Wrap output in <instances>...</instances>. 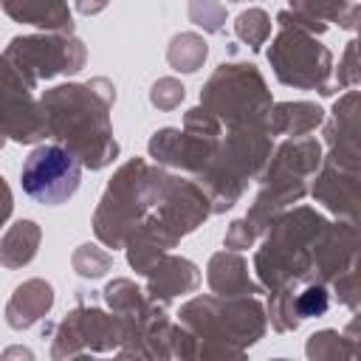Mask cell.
<instances>
[{"label": "cell", "mask_w": 361, "mask_h": 361, "mask_svg": "<svg viewBox=\"0 0 361 361\" xmlns=\"http://www.w3.org/2000/svg\"><path fill=\"white\" fill-rule=\"evenodd\" d=\"M330 161L358 166V90L350 87L333 107V118L324 127Z\"/></svg>", "instance_id": "cell-13"}, {"label": "cell", "mask_w": 361, "mask_h": 361, "mask_svg": "<svg viewBox=\"0 0 361 361\" xmlns=\"http://www.w3.org/2000/svg\"><path fill=\"white\" fill-rule=\"evenodd\" d=\"M3 56L17 65L34 85L59 73H76L85 65V45L71 31H48L31 37H14Z\"/></svg>", "instance_id": "cell-7"}, {"label": "cell", "mask_w": 361, "mask_h": 361, "mask_svg": "<svg viewBox=\"0 0 361 361\" xmlns=\"http://www.w3.org/2000/svg\"><path fill=\"white\" fill-rule=\"evenodd\" d=\"M3 8L17 23H28L45 31H71L68 0H3Z\"/></svg>", "instance_id": "cell-19"}, {"label": "cell", "mask_w": 361, "mask_h": 361, "mask_svg": "<svg viewBox=\"0 0 361 361\" xmlns=\"http://www.w3.org/2000/svg\"><path fill=\"white\" fill-rule=\"evenodd\" d=\"M322 172L313 183V197L347 223H358V166H344L322 158Z\"/></svg>", "instance_id": "cell-12"}, {"label": "cell", "mask_w": 361, "mask_h": 361, "mask_svg": "<svg viewBox=\"0 0 361 361\" xmlns=\"http://www.w3.org/2000/svg\"><path fill=\"white\" fill-rule=\"evenodd\" d=\"M183 96H186V87H183L178 79H172V76L158 79V82L152 85V90H149V102H152L158 110H175V107L183 102Z\"/></svg>", "instance_id": "cell-27"}, {"label": "cell", "mask_w": 361, "mask_h": 361, "mask_svg": "<svg viewBox=\"0 0 361 361\" xmlns=\"http://www.w3.org/2000/svg\"><path fill=\"white\" fill-rule=\"evenodd\" d=\"M234 31H237V37H240L248 48L257 51V48H262L265 39L271 37V17H268L262 8H248V11H243V14L237 17Z\"/></svg>", "instance_id": "cell-23"}, {"label": "cell", "mask_w": 361, "mask_h": 361, "mask_svg": "<svg viewBox=\"0 0 361 361\" xmlns=\"http://www.w3.org/2000/svg\"><path fill=\"white\" fill-rule=\"evenodd\" d=\"M189 20L209 34H220L226 28V6L223 0H189Z\"/></svg>", "instance_id": "cell-26"}, {"label": "cell", "mask_w": 361, "mask_h": 361, "mask_svg": "<svg viewBox=\"0 0 361 361\" xmlns=\"http://www.w3.org/2000/svg\"><path fill=\"white\" fill-rule=\"evenodd\" d=\"M34 82L0 54V133L34 144L48 135L42 104L34 99Z\"/></svg>", "instance_id": "cell-9"}, {"label": "cell", "mask_w": 361, "mask_h": 361, "mask_svg": "<svg viewBox=\"0 0 361 361\" xmlns=\"http://www.w3.org/2000/svg\"><path fill=\"white\" fill-rule=\"evenodd\" d=\"M271 104L262 73L245 62H223L200 93V107L228 127H265Z\"/></svg>", "instance_id": "cell-5"}, {"label": "cell", "mask_w": 361, "mask_h": 361, "mask_svg": "<svg viewBox=\"0 0 361 361\" xmlns=\"http://www.w3.org/2000/svg\"><path fill=\"white\" fill-rule=\"evenodd\" d=\"M209 288L217 296H251L259 288L248 276V262L237 251H220L209 259Z\"/></svg>", "instance_id": "cell-17"}, {"label": "cell", "mask_w": 361, "mask_h": 361, "mask_svg": "<svg viewBox=\"0 0 361 361\" xmlns=\"http://www.w3.org/2000/svg\"><path fill=\"white\" fill-rule=\"evenodd\" d=\"M358 350L347 344V338L336 330H322V333H313L310 341H307V355L310 358H341V355H355Z\"/></svg>", "instance_id": "cell-25"}, {"label": "cell", "mask_w": 361, "mask_h": 361, "mask_svg": "<svg viewBox=\"0 0 361 361\" xmlns=\"http://www.w3.org/2000/svg\"><path fill=\"white\" fill-rule=\"evenodd\" d=\"M319 124H324V110L319 104H313V102H279V104H271L265 130H268V135L296 138V135L313 133Z\"/></svg>", "instance_id": "cell-18"}, {"label": "cell", "mask_w": 361, "mask_h": 361, "mask_svg": "<svg viewBox=\"0 0 361 361\" xmlns=\"http://www.w3.org/2000/svg\"><path fill=\"white\" fill-rule=\"evenodd\" d=\"M23 192L42 206H59L79 189L82 161L62 144L37 147L20 169Z\"/></svg>", "instance_id": "cell-8"}, {"label": "cell", "mask_w": 361, "mask_h": 361, "mask_svg": "<svg viewBox=\"0 0 361 361\" xmlns=\"http://www.w3.org/2000/svg\"><path fill=\"white\" fill-rule=\"evenodd\" d=\"M254 240H257V228L243 217V220H234V223L228 226L223 243H226L228 251H245V248L254 245Z\"/></svg>", "instance_id": "cell-31"}, {"label": "cell", "mask_w": 361, "mask_h": 361, "mask_svg": "<svg viewBox=\"0 0 361 361\" xmlns=\"http://www.w3.org/2000/svg\"><path fill=\"white\" fill-rule=\"evenodd\" d=\"M336 288V299L347 307H358V262H353L347 271H341L336 279H330Z\"/></svg>", "instance_id": "cell-28"}, {"label": "cell", "mask_w": 361, "mask_h": 361, "mask_svg": "<svg viewBox=\"0 0 361 361\" xmlns=\"http://www.w3.org/2000/svg\"><path fill=\"white\" fill-rule=\"evenodd\" d=\"M147 276H149L147 293L152 302H169L180 293H192L200 285L197 265L183 259V257L166 254V251L155 259V265L147 271Z\"/></svg>", "instance_id": "cell-14"}, {"label": "cell", "mask_w": 361, "mask_h": 361, "mask_svg": "<svg viewBox=\"0 0 361 361\" xmlns=\"http://www.w3.org/2000/svg\"><path fill=\"white\" fill-rule=\"evenodd\" d=\"M358 79H361V73H358V42L350 39L347 48H344V56H341V62H338L336 82H338V87L350 90V87L358 85Z\"/></svg>", "instance_id": "cell-29"}, {"label": "cell", "mask_w": 361, "mask_h": 361, "mask_svg": "<svg viewBox=\"0 0 361 361\" xmlns=\"http://www.w3.org/2000/svg\"><path fill=\"white\" fill-rule=\"evenodd\" d=\"M290 11H299L316 23H338L341 28H358V0H290Z\"/></svg>", "instance_id": "cell-21"}, {"label": "cell", "mask_w": 361, "mask_h": 361, "mask_svg": "<svg viewBox=\"0 0 361 361\" xmlns=\"http://www.w3.org/2000/svg\"><path fill=\"white\" fill-rule=\"evenodd\" d=\"M268 62L276 79L288 87L333 93V54L316 39L293 25H282L268 48Z\"/></svg>", "instance_id": "cell-6"}, {"label": "cell", "mask_w": 361, "mask_h": 361, "mask_svg": "<svg viewBox=\"0 0 361 361\" xmlns=\"http://www.w3.org/2000/svg\"><path fill=\"white\" fill-rule=\"evenodd\" d=\"M186 341H200L197 355H240L265 333L262 305L251 296H197L180 307Z\"/></svg>", "instance_id": "cell-2"}, {"label": "cell", "mask_w": 361, "mask_h": 361, "mask_svg": "<svg viewBox=\"0 0 361 361\" xmlns=\"http://www.w3.org/2000/svg\"><path fill=\"white\" fill-rule=\"evenodd\" d=\"M110 265H113V257H110L107 251H102L99 245H90V243L79 245L76 254H73V271H76L79 276H85V279H99V276H104V274L110 271Z\"/></svg>", "instance_id": "cell-24"}, {"label": "cell", "mask_w": 361, "mask_h": 361, "mask_svg": "<svg viewBox=\"0 0 361 361\" xmlns=\"http://www.w3.org/2000/svg\"><path fill=\"white\" fill-rule=\"evenodd\" d=\"M39 226L34 220H17L0 240V265L3 268H23L37 257L39 248Z\"/></svg>", "instance_id": "cell-20"}, {"label": "cell", "mask_w": 361, "mask_h": 361, "mask_svg": "<svg viewBox=\"0 0 361 361\" xmlns=\"http://www.w3.org/2000/svg\"><path fill=\"white\" fill-rule=\"evenodd\" d=\"M183 130L195 133V135H212V138H220V121L203 110V107H192L186 116H183Z\"/></svg>", "instance_id": "cell-30"}, {"label": "cell", "mask_w": 361, "mask_h": 361, "mask_svg": "<svg viewBox=\"0 0 361 361\" xmlns=\"http://www.w3.org/2000/svg\"><path fill=\"white\" fill-rule=\"evenodd\" d=\"M51 305H54V288L45 279H28L8 299L6 322L14 330H25V327L37 324L51 310Z\"/></svg>", "instance_id": "cell-16"}, {"label": "cell", "mask_w": 361, "mask_h": 361, "mask_svg": "<svg viewBox=\"0 0 361 361\" xmlns=\"http://www.w3.org/2000/svg\"><path fill=\"white\" fill-rule=\"evenodd\" d=\"M322 144L310 135H296L282 141L274 149V158H268V166H262L259 175H299L310 178L322 166Z\"/></svg>", "instance_id": "cell-15"}, {"label": "cell", "mask_w": 361, "mask_h": 361, "mask_svg": "<svg viewBox=\"0 0 361 361\" xmlns=\"http://www.w3.org/2000/svg\"><path fill=\"white\" fill-rule=\"evenodd\" d=\"M76 3V8L82 11V14H99L110 0H73Z\"/></svg>", "instance_id": "cell-33"}, {"label": "cell", "mask_w": 361, "mask_h": 361, "mask_svg": "<svg viewBox=\"0 0 361 361\" xmlns=\"http://www.w3.org/2000/svg\"><path fill=\"white\" fill-rule=\"evenodd\" d=\"M116 341H124V330H121V322L116 316H107L99 307H76L59 324L54 355L59 358V355L113 350Z\"/></svg>", "instance_id": "cell-10"}, {"label": "cell", "mask_w": 361, "mask_h": 361, "mask_svg": "<svg viewBox=\"0 0 361 361\" xmlns=\"http://www.w3.org/2000/svg\"><path fill=\"white\" fill-rule=\"evenodd\" d=\"M161 175L164 169L149 166L144 158L127 161L113 175L93 214V231L104 245L124 248V243L152 217Z\"/></svg>", "instance_id": "cell-4"}, {"label": "cell", "mask_w": 361, "mask_h": 361, "mask_svg": "<svg viewBox=\"0 0 361 361\" xmlns=\"http://www.w3.org/2000/svg\"><path fill=\"white\" fill-rule=\"evenodd\" d=\"M231 3H243V0H231Z\"/></svg>", "instance_id": "cell-35"}, {"label": "cell", "mask_w": 361, "mask_h": 361, "mask_svg": "<svg viewBox=\"0 0 361 361\" xmlns=\"http://www.w3.org/2000/svg\"><path fill=\"white\" fill-rule=\"evenodd\" d=\"M324 228L327 220L307 206L282 212L265 228L268 237L254 257L259 282L268 290H276L282 285L316 282L313 259H316V243Z\"/></svg>", "instance_id": "cell-3"}, {"label": "cell", "mask_w": 361, "mask_h": 361, "mask_svg": "<svg viewBox=\"0 0 361 361\" xmlns=\"http://www.w3.org/2000/svg\"><path fill=\"white\" fill-rule=\"evenodd\" d=\"M113 102L116 90L107 79H93L87 85H56L39 99L48 135L68 147L87 169H104L118 155L110 127Z\"/></svg>", "instance_id": "cell-1"}, {"label": "cell", "mask_w": 361, "mask_h": 361, "mask_svg": "<svg viewBox=\"0 0 361 361\" xmlns=\"http://www.w3.org/2000/svg\"><path fill=\"white\" fill-rule=\"evenodd\" d=\"M209 56V45L200 34H192V31H183L178 37H172L169 42V51H166V59L172 65V71L178 73H195Z\"/></svg>", "instance_id": "cell-22"}, {"label": "cell", "mask_w": 361, "mask_h": 361, "mask_svg": "<svg viewBox=\"0 0 361 361\" xmlns=\"http://www.w3.org/2000/svg\"><path fill=\"white\" fill-rule=\"evenodd\" d=\"M0 147H3V133H0Z\"/></svg>", "instance_id": "cell-34"}, {"label": "cell", "mask_w": 361, "mask_h": 361, "mask_svg": "<svg viewBox=\"0 0 361 361\" xmlns=\"http://www.w3.org/2000/svg\"><path fill=\"white\" fill-rule=\"evenodd\" d=\"M11 209H14V200H11V189H8L6 178L0 175V226H3L6 220H8Z\"/></svg>", "instance_id": "cell-32"}, {"label": "cell", "mask_w": 361, "mask_h": 361, "mask_svg": "<svg viewBox=\"0 0 361 361\" xmlns=\"http://www.w3.org/2000/svg\"><path fill=\"white\" fill-rule=\"evenodd\" d=\"M220 138L212 135H195L189 130H175V127H164L149 138V155L164 164V166H175L192 175H200L212 158L217 155Z\"/></svg>", "instance_id": "cell-11"}]
</instances>
